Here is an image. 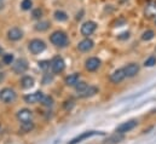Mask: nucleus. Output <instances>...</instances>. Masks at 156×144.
I'll return each mask as SVG.
<instances>
[{
	"label": "nucleus",
	"instance_id": "obj_1",
	"mask_svg": "<svg viewBox=\"0 0 156 144\" xmlns=\"http://www.w3.org/2000/svg\"><path fill=\"white\" fill-rule=\"evenodd\" d=\"M50 40L55 46H58V47H64L68 45V36L64 32H61V31L55 32L51 35Z\"/></svg>",
	"mask_w": 156,
	"mask_h": 144
},
{
	"label": "nucleus",
	"instance_id": "obj_2",
	"mask_svg": "<svg viewBox=\"0 0 156 144\" xmlns=\"http://www.w3.org/2000/svg\"><path fill=\"white\" fill-rule=\"evenodd\" d=\"M16 99V92L12 88H2L0 91V101L4 103H12Z\"/></svg>",
	"mask_w": 156,
	"mask_h": 144
},
{
	"label": "nucleus",
	"instance_id": "obj_3",
	"mask_svg": "<svg viewBox=\"0 0 156 144\" xmlns=\"http://www.w3.org/2000/svg\"><path fill=\"white\" fill-rule=\"evenodd\" d=\"M46 49V45L42 40L40 39H34L29 42V51L33 53V55H38V53H41L44 50Z\"/></svg>",
	"mask_w": 156,
	"mask_h": 144
},
{
	"label": "nucleus",
	"instance_id": "obj_4",
	"mask_svg": "<svg viewBox=\"0 0 156 144\" xmlns=\"http://www.w3.org/2000/svg\"><path fill=\"white\" fill-rule=\"evenodd\" d=\"M64 68H66V63H64V61H63L62 57L57 56V57H55L51 61V69H52L53 73H56V74L62 73L64 70Z\"/></svg>",
	"mask_w": 156,
	"mask_h": 144
},
{
	"label": "nucleus",
	"instance_id": "obj_5",
	"mask_svg": "<svg viewBox=\"0 0 156 144\" xmlns=\"http://www.w3.org/2000/svg\"><path fill=\"white\" fill-rule=\"evenodd\" d=\"M96 29H97L96 22H93V21H87V22H85V23L81 26V34L85 36H88V35H91V34H93Z\"/></svg>",
	"mask_w": 156,
	"mask_h": 144
},
{
	"label": "nucleus",
	"instance_id": "obj_6",
	"mask_svg": "<svg viewBox=\"0 0 156 144\" xmlns=\"http://www.w3.org/2000/svg\"><path fill=\"white\" fill-rule=\"evenodd\" d=\"M138 121L137 120H129V121H126L123 124H121L119 127L116 128V132L117 133H126V132H129L131 130H133L136 126H137Z\"/></svg>",
	"mask_w": 156,
	"mask_h": 144
},
{
	"label": "nucleus",
	"instance_id": "obj_7",
	"mask_svg": "<svg viewBox=\"0 0 156 144\" xmlns=\"http://www.w3.org/2000/svg\"><path fill=\"white\" fill-rule=\"evenodd\" d=\"M44 93L41 92V91H37V92H34V93H30V95H27L26 97H24V101L27 102V103H29V104H34V103H39L41 102L42 99H44Z\"/></svg>",
	"mask_w": 156,
	"mask_h": 144
},
{
	"label": "nucleus",
	"instance_id": "obj_8",
	"mask_svg": "<svg viewBox=\"0 0 156 144\" xmlns=\"http://www.w3.org/2000/svg\"><path fill=\"white\" fill-rule=\"evenodd\" d=\"M97 135H103L102 132H96V131H87V132H83V133H81L80 136L78 137H75V138H73L69 144H78L80 142H82V141H85V139H87V138H90V137H92V136H97Z\"/></svg>",
	"mask_w": 156,
	"mask_h": 144
},
{
	"label": "nucleus",
	"instance_id": "obj_9",
	"mask_svg": "<svg viewBox=\"0 0 156 144\" xmlns=\"http://www.w3.org/2000/svg\"><path fill=\"white\" fill-rule=\"evenodd\" d=\"M12 69H13V72L18 73V74L24 73L28 69V62H27V59H24V58L17 59V61L15 62V64L12 66Z\"/></svg>",
	"mask_w": 156,
	"mask_h": 144
},
{
	"label": "nucleus",
	"instance_id": "obj_10",
	"mask_svg": "<svg viewBox=\"0 0 156 144\" xmlns=\"http://www.w3.org/2000/svg\"><path fill=\"white\" fill-rule=\"evenodd\" d=\"M17 119L21 122H29L33 119V113L29 109H21L17 113Z\"/></svg>",
	"mask_w": 156,
	"mask_h": 144
},
{
	"label": "nucleus",
	"instance_id": "obj_11",
	"mask_svg": "<svg viewBox=\"0 0 156 144\" xmlns=\"http://www.w3.org/2000/svg\"><path fill=\"white\" fill-rule=\"evenodd\" d=\"M99 66H101V61H99L98 58H96V57H91V58H88V59L86 61V69H87L88 72H94V70H97V69L99 68Z\"/></svg>",
	"mask_w": 156,
	"mask_h": 144
},
{
	"label": "nucleus",
	"instance_id": "obj_12",
	"mask_svg": "<svg viewBox=\"0 0 156 144\" xmlns=\"http://www.w3.org/2000/svg\"><path fill=\"white\" fill-rule=\"evenodd\" d=\"M94 46V42L91 39H85L82 41H80L78 45V49L81 52H88L90 50H92Z\"/></svg>",
	"mask_w": 156,
	"mask_h": 144
},
{
	"label": "nucleus",
	"instance_id": "obj_13",
	"mask_svg": "<svg viewBox=\"0 0 156 144\" xmlns=\"http://www.w3.org/2000/svg\"><path fill=\"white\" fill-rule=\"evenodd\" d=\"M123 70H125L126 76L133 77V76H136V75L138 74V72H139V66L136 64V63H131V64L126 66V67L123 68Z\"/></svg>",
	"mask_w": 156,
	"mask_h": 144
},
{
	"label": "nucleus",
	"instance_id": "obj_14",
	"mask_svg": "<svg viewBox=\"0 0 156 144\" xmlns=\"http://www.w3.org/2000/svg\"><path fill=\"white\" fill-rule=\"evenodd\" d=\"M125 77H126V74H125V70H123V69H117V70H115V72L110 75V80H112L114 84L121 82Z\"/></svg>",
	"mask_w": 156,
	"mask_h": 144
},
{
	"label": "nucleus",
	"instance_id": "obj_15",
	"mask_svg": "<svg viewBox=\"0 0 156 144\" xmlns=\"http://www.w3.org/2000/svg\"><path fill=\"white\" fill-rule=\"evenodd\" d=\"M7 35H9V39H10V40L17 41V40H20V39L23 36V33H22V31L18 29V28H11V29L9 31V33H7Z\"/></svg>",
	"mask_w": 156,
	"mask_h": 144
},
{
	"label": "nucleus",
	"instance_id": "obj_16",
	"mask_svg": "<svg viewBox=\"0 0 156 144\" xmlns=\"http://www.w3.org/2000/svg\"><path fill=\"white\" fill-rule=\"evenodd\" d=\"M98 92V88L94 86H87L83 91H81L80 93H78L80 97H91L93 95H96Z\"/></svg>",
	"mask_w": 156,
	"mask_h": 144
},
{
	"label": "nucleus",
	"instance_id": "obj_17",
	"mask_svg": "<svg viewBox=\"0 0 156 144\" xmlns=\"http://www.w3.org/2000/svg\"><path fill=\"white\" fill-rule=\"evenodd\" d=\"M21 85H22L23 88H30L34 85V79L32 76H23L22 81H21Z\"/></svg>",
	"mask_w": 156,
	"mask_h": 144
},
{
	"label": "nucleus",
	"instance_id": "obj_18",
	"mask_svg": "<svg viewBox=\"0 0 156 144\" xmlns=\"http://www.w3.org/2000/svg\"><path fill=\"white\" fill-rule=\"evenodd\" d=\"M78 82H79V74H76V73L67 76V79H66V84L68 86H75Z\"/></svg>",
	"mask_w": 156,
	"mask_h": 144
},
{
	"label": "nucleus",
	"instance_id": "obj_19",
	"mask_svg": "<svg viewBox=\"0 0 156 144\" xmlns=\"http://www.w3.org/2000/svg\"><path fill=\"white\" fill-rule=\"evenodd\" d=\"M48 27H50V23L47 21H41V22L35 24V29L38 32H45V31L48 29Z\"/></svg>",
	"mask_w": 156,
	"mask_h": 144
},
{
	"label": "nucleus",
	"instance_id": "obj_20",
	"mask_svg": "<svg viewBox=\"0 0 156 144\" xmlns=\"http://www.w3.org/2000/svg\"><path fill=\"white\" fill-rule=\"evenodd\" d=\"M55 18L59 22H64V21L68 20V15L64 11H56L55 12Z\"/></svg>",
	"mask_w": 156,
	"mask_h": 144
},
{
	"label": "nucleus",
	"instance_id": "obj_21",
	"mask_svg": "<svg viewBox=\"0 0 156 144\" xmlns=\"http://www.w3.org/2000/svg\"><path fill=\"white\" fill-rule=\"evenodd\" d=\"M33 128H34V125H33V122H32V121H29V122H22V126H21V131H22L23 133L30 132Z\"/></svg>",
	"mask_w": 156,
	"mask_h": 144
},
{
	"label": "nucleus",
	"instance_id": "obj_22",
	"mask_svg": "<svg viewBox=\"0 0 156 144\" xmlns=\"http://www.w3.org/2000/svg\"><path fill=\"white\" fill-rule=\"evenodd\" d=\"M2 62H4L5 64H12V62H13V55H11V53H6V55H4V57H2Z\"/></svg>",
	"mask_w": 156,
	"mask_h": 144
},
{
	"label": "nucleus",
	"instance_id": "obj_23",
	"mask_svg": "<svg viewBox=\"0 0 156 144\" xmlns=\"http://www.w3.org/2000/svg\"><path fill=\"white\" fill-rule=\"evenodd\" d=\"M21 6H22L23 10H30L32 6H33V2H32V0H23Z\"/></svg>",
	"mask_w": 156,
	"mask_h": 144
},
{
	"label": "nucleus",
	"instance_id": "obj_24",
	"mask_svg": "<svg viewBox=\"0 0 156 144\" xmlns=\"http://www.w3.org/2000/svg\"><path fill=\"white\" fill-rule=\"evenodd\" d=\"M88 85L86 84V82H83V81H79L78 84L75 85V88H76V91H78V93H80L81 91H83L86 87H87Z\"/></svg>",
	"mask_w": 156,
	"mask_h": 144
},
{
	"label": "nucleus",
	"instance_id": "obj_25",
	"mask_svg": "<svg viewBox=\"0 0 156 144\" xmlns=\"http://www.w3.org/2000/svg\"><path fill=\"white\" fill-rule=\"evenodd\" d=\"M154 35H155V34H154L153 31H147V32H144V34H143V36H142V39L148 41V40H151V39L154 38Z\"/></svg>",
	"mask_w": 156,
	"mask_h": 144
},
{
	"label": "nucleus",
	"instance_id": "obj_26",
	"mask_svg": "<svg viewBox=\"0 0 156 144\" xmlns=\"http://www.w3.org/2000/svg\"><path fill=\"white\" fill-rule=\"evenodd\" d=\"M41 103L44 106H46V107H51L53 104V99L51 97H44V99L41 101Z\"/></svg>",
	"mask_w": 156,
	"mask_h": 144
},
{
	"label": "nucleus",
	"instance_id": "obj_27",
	"mask_svg": "<svg viewBox=\"0 0 156 144\" xmlns=\"http://www.w3.org/2000/svg\"><path fill=\"white\" fill-rule=\"evenodd\" d=\"M155 64H156L155 57H149V58L145 61V63H144L145 67H153V66H155Z\"/></svg>",
	"mask_w": 156,
	"mask_h": 144
},
{
	"label": "nucleus",
	"instance_id": "obj_28",
	"mask_svg": "<svg viewBox=\"0 0 156 144\" xmlns=\"http://www.w3.org/2000/svg\"><path fill=\"white\" fill-rule=\"evenodd\" d=\"M41 16H42V11H41L40 9H35V10L33 11V18L39 20V18H41Z\"/></svg>",
	"mask_w": 156,
	"mask_h": 144
},
{
	"label": "nucleus",
	"instance_id": "obj_29",
	"mask_svg": "<svg viewBox=\"0 0 156 144\" xmlns=\"http://www.w3.org/2000/svg\"><path fill=\"white\" fill-rule=\"evenodd\" d=\"M50 64H51V63H50L48 61H41V62H39V67L41 69H44V70L47 69V68L50 67Z\"/></svg>",
	"mask_w": 156,
	"mask_h": 144
},
{
	"label": "nucleus",
	"instance_id": "obj_30",
	"mask_svg": "<svg viewBox=\"0 0 156 144\" xmlns=\"http://www.w3.org/2000/svg\"><path fill=\"white\" fill-rule=\"evenodd\" d=\"M128 36H129V33H123V34H121L119 38H120V39H126V38L128 39Z\"/></svg>",
	"mask_w": 156,
	"mask_h": 144
},
{
	"label": "nucleus",
	"instance_id": "obj_31",
	"mask_svg": "<svg viewBox=\"0 0 156 144\" xmlns=\"http://www.w3.org/2000/svg\"><path fill=\"white\" fill-rule=\"evenodd\" d=\"M82 13H83V11L81 10L80 13H78V16H76V20H81V18H82Z\"/></svg>",
	"mask_w": 156,
	"mask_h": 144
},
{
	"label": "nucleus",
	"instance_id": "obj_32",
	"mask_svg": "<svg viewBox=\"0 0 156 144\" xmlns=\"http://www.w3.org/2000/svg\"><path fill=\"white\" fill-rule=\"evenodd\" d=\"M4 77H5V75H4V73H0V82L4 80Z\"/></svg>",
	"mask_w": 156,
	"mask_h": 144
},
{
	"label": "nucleus",
	"instance_id": "obj_33",
	"mask_svg": "<svg viewBox=\"0 0 156 144\" xmlns=\"http://www.w3.org/2000/svg\"><path fill=\"white\" fill-rule=\"evenodd\" d=\"M2 6H4V4H2V1H1V0H0V10H1V9H2Z\"/></svg>",
	"mask_w": 156,
	"mask_h": 144
},
{
	"label": "nucleus",
	"instance_id": "obj_34",
	"mask_svg": "<svg viewBox=\"0 0 156 144\" xmlns=\"http://www.w3.org/2000/svg\"><path fill=\"white\" fill-rule=\"evenodd\" d=\"M1 52H2V50H1V49H0V55H1Z\"/></svg>",
	"mask_w": 156,
	"mask_h": 144
}]
</instances>
